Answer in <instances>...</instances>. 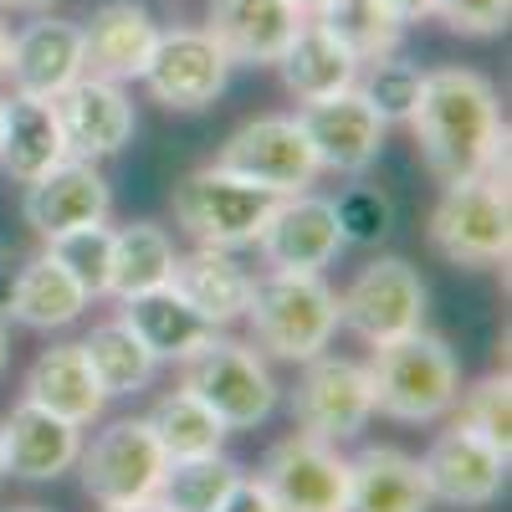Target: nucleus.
Here are the masks:
<instances>
[{"mask_svg": "<svg viewBox=\"0 0 512 512\" xmlns=\"http://www.w3.org/2000/svg\"><path fill=\"white\" fill-rule=\"evenodd\" d=\"M338 323L354 328L369 349L395 344L425 323V282L405 256H379L338 297Z\"/></svg>", "mask_w": 512, "mask_h": 512, "instance_id": "obj_7", "label": "nucleus"}, {"mask_svg": "<svg viewBox=\"0 0 512 512\" xmlns=\"http://www.w3.org/2000/svg\"><path fill=\"white\" fill-rule=\"evenodd\" d=\"M169 277H175V241L164 236V226H154V221H134V226L113 231L108 292L118 297V303L169 287Z\"/></svg>", "mask_w": 512, "mask_h": 512, "instance_id": "obj_29", "label": "nucleus"}, {"mask_svg": "<svg viewBox=\"0 0 512 512\" xmlns=\"http://www.w3.org/2000/svg\"><path fill=\"white\" fill-rule=\"evenodd\" d=\"M344 512H431V487L420 477V461L395 446H364L349 461Z\"/></svg>", "mask_w": 512, "mask_h": 512, "instance_id": "obj_24", "label": "nucleus"}, {"mask_svg": "<svg viewBox=\"0 0 512 512\" xmlns=\"http://www.w3.org/2000/svg\"><path fill=\"white\" fill-rule=\"evenodd\" d=\"M62 159H67V139H62L57 108L47 98H21V93L6 98V118H0V169L16 185H31Z\"/></svg>", "mask_w": 512, "mask_h": 512, "instance_id": "obj_25", "label": "nucleus"}, {"mask_svg": "<svg viewBox=\"0 0 512 512\" xmlns=\"http://www.w3.org/2000/svg\"><path fill=\"white\" fill-rule=\"evenodd\" d=\"M384 6H390V11H395V16L405 21V26H410V21H425V16H431V0H384Z\"/></svg>", "mask_w": 512, "mask_h": 512, "instance_id": "obj_41", "label": "nucleus"}, {"mask_svg": "<svg viewBox=\"0 0 512 512\" xmlns=\"http://www.w3.org/2000/svg\"><path fill=\"white\" fill-rule=\"evenodd\" d=\"M47 251L57 262L88 287V297H103L108 292V267H113V231L98 221V226H82V231H67L57 241H47Z\"/></svg>", "mask_w": 512, "mask_h": 512, "instance_id": "obj_36", "label": "nucleus"}, {"mask_svg": "<svg viewBox=\"0 0 512 512\" xmlns=\"http://www.w3.org/2000/svg\"><path fill=\"white\" fill-rule=\"evenodd\" d=\"M185 390L216 410L226 431H251L277 410L272 369L256 359L251 344H236V338H210L200 354L185 359Z\"/></svg>", "mask_w": 512, "mask_h": 512, "instance_id": "obj_6", "label": "nucleus"}, {"mask_svg": "<svg viewBox=\"0 0 512 512\" xmlns=\"http://www.w3.org/2000/svg\"><path fill=\"white\" fill-rule=\"evenodd\" d=\"M52 108H57V123H62V139H67L72 159L98 164L134 139V103H128L123 82L82 72L72 88H62L52 98Z\"/></svg>", "mask_w": 512, "mask_h": 512, "instance_id": "obj_15", "label": "nucleus"}, {"mask_svg": "<svg viewBox=\"0 0 512 512\" xmlns=\"http://www.w3.org/2000/svg\"><path fill=\"white\" fill-rule=\"evenodd\" d=\"M52 0H0V11H47Z\"/></svg>", "mask_w": 512, "mask_h": 512, "instance_id": "obj_43", "label": "nucleus"}, {"mask_svg": "<svg viewBox=\"0 0 512 512\" xmlns=\"http://www.w3.org/2000/svg\"><path fill=\"white\" fill-rule=\"evenodd\" d=\"M415 144L425 169L441 180H472L492 164V154L507 144V123L497 113V93L492 82L472 67H436L425 72L420 103L410 113Z\"/></svg>", "mask_w": 512, "mask_h": 512, "instance_id": "obj_1", "label": "nucleus"}, {"mask_svg": "<svg viewBox=\"0 0 512 512\" xmlns=\"http://www.w3.org/2000/svg\"><path fill=\"white\" fill-rule=\"evenodd\" d=\"M256 246H262L272 272H323L333 256H338V246H344V236H338V216H333V200H323L313 190L282 195Z\"/></svg>", "mask_w": 512, "mask_h": 512, "instance_id": "obj_18", "label": "nucleus"}, {"mask_svg": "<svg viewBox=\"0 0 512 512\" xmlns=\"http://www.w3.org/2000/svg\"><path fill=\"white\" fill-rule=\"evenodd\" d=\"M26 400L72 425H93L108 395L98 390L88 359H82V344H57V349H41L36 364L26 369Z\"/></svg>", "mask_w": 512, "mask_h": 512, "instance_id": "obj_26", "label": "nucleus"}, {"mask_svg": "<svg viewBox=\"0 0 512 512\" xmlns=\"http://www.w3.org/2000/svg\"><path fill=\"white\" fill-rule=\"evenodd\" d=\"M226 175H241L251 185H262L272 195H297L308 190L323 169L313 159V144L303 134L297 118H251L241 123L236 134L221 144V159H216Z\"/></svg>", "mask_w": 512, "mask_h": 512, "instance_id": "obj_9", "label": "nucleus"}, {"mask_svg": "<svg viewBox=\"0 0 512 512\" xmlns=\"http://www.w3.org/2000/svg\"><path fill=\"white\" fill-rule=\"evenodd\" d=\"M82 359H88L103 395H139L144 384L154 379V369H159V359L144 349V338L123 318L98 323L88 338H82Z\"/></svg>", "mask_w": 512, "mask_h": 512, "instance_id": "obj_30", "label": "nucleus"}, {"mask_svg": "<svg viewBox=\"0 0 512 512\" xmlns=\"http://www.w3.org/2000/svg\"><path fill=\"white\" fill-rule=\"evenodd\" d=\"M297 123H303V134L313 144L318 169H333V175H364L384 149V123L354 88L323 103H303Z\"/></svg>", "mask_w": 512, "mask_h": 512, "instance_id": "obj_17", "label": "nucleus"}, {"mask_svg": "<svg viewBox=\"0 0 512 512\" xmlns=\"http://www.w3.org/2000/svg\"><path fill=\"white\" fill-rule=\"evenodd\" d=\"M108 205H113V190H108V180L98 175V164L67 154V159L52 164L41 180L26 185L21 216H26V226H31L41 241H57V236H67V231H82V226L108 221Z\"/></svg>", "mask_w": 512, "mask_h": 512, "instance_id": "obj_14", "label": "nucleus"}, {"mask_svg": "<svg viewBox=\"0 0 512 512\" xmlns=\"http://www.w3.org/2000/svg\"><path fill=\"white\" fill-rule=\"evenodd\" d=\"M431 16H441L461 36H502L512 21V0H431Z\"/></svg>", "mask_w": 512, "mask_h": 512, "instance_id": "obj_38", "label": "nucleus"}, {"mask_svg": "<svg viewBox=\"0 0 512 512\" xmlns=\"http://www.w3.org/2000/svg\"><path fill=\"white\" fill-rule=\"evenodd\" d=\"M221 512H277V502H272V492L256 482V477H241L236 492L221 502Z\"/></svg>", "mask_w": 512, "mask_h": 512, "instance_id": "obj_39", "label": "nucleus"}, {"mask_svg": "<svg viewBox=\"0 0 512 512\" xmlns=\"http://www.w3.org/2000/svg\"><path fill=\"white\" fill-rule=\"evenodd\" d=\"M154 41H159V26L139 0H113L82 26V72L108 77V82H134L144 77Z\"/></svg>", "mask_w": 512, "mask_h": 512, "instance_id": "obj_20", "label": "nucleus"}, {"mask_svg": "<svg viewBox=\"0 0 512 512\" xmlns=\"http://www.w3.org/2000/svg\"><path fill=\"white\" fill-rule=\"evenodd\" d=\"M144 420H149V431H154V441L164 446L169 461H180V456H210V451H221V441L231 436L226 420L210 410L200 395H190L185 384H180V390H169V395H159Z\"/></svg>", "mask_w": 512, "mask_h": 512, "instance_id": "obj_31", "label": "nucleus"}, {"mask_svg": "<svg viewBox=\"0 0 512 512\" xmlns=\"http://www.w3.org/2000/svg\"><path fill=\"white\" fill-rule=\"evenodd\" d=\"M456 420L466 425V431L487 436L497 451L512 456V379L507 374H487L477 379L466 395H456Z\"/></svg>", "mask_w": 512, "mask_h": 512, "instance_id": "obj_35", "label": "nucleus"}, {"mask_svg": "<svg viewBox=\"0 0 512 512\" xmlns=\"http://www.w3.org/2000/svg\"><path fill=\"white\" fill-rule=\"evenodd\" d=\"M6 354H11L6 349V323H0V374H6Z\"/></svg>", "mask_w": 512, "mask_h": 512, "instance_id": "obj_46", "label": "nucleus"}, {"mask_svg": "<svg viewBox=\"0 0 512 512\" xmlns=\"http://www.w3.org/2000/svg\"><path fill=\"white\" fill-rule=\"evenodd\" d=\"M103 512H164V507L149 497V502H123V507H103Z\"/></svg>", "mask_w": 512, "mask_h": 512, "instance_id": "obj_44", "label": "nucleus"}, {"mask_svg": "<svg viewBox=\"0 0 512 512\" xmlns=\"http://www.w3.org/2000/svg\"><path fill=\"white\" fill-rule=\"evenodd\" d=\"M292 420L303 425V436H318L328 446L364 436V425L374 420V384L369 369L354 359H308L303 379L292 390Z\"/></svg>", "mask_w": 512, "mask_h": 512, "instance_id": "obj_10", "label": "nucleus"}, {"mask_svg": "<svg viewBox=\"0 0 512 512\" xmlns=\"http://www.w3.org/2000/svg\"><path fill=\"white\" fill-rule=\"evenodd\" d=\"M77 461H82V492L98 507L149 502L169 466L164 446L149 431V420H113L108 431L93 436V446L77 451Z\"/></svg>", "mask_w": 512, "mask_h": 512, "instance_id": "obj_8", "label": "nucleus"}, {"mask_svg": "<svg viewBox=\"0 0 512 512\" xmlns=\"http://www.w3.org/2000/svg\"><path fill=\"white\" fill-rule=\"evenodd\" d=\"M11 472H6V441H0V482H6Z\"/></svg>", "mask_w": 512, "mask_h": 512, "instance_id": "obj_47", "label": "nucleus"}, {"mask_svg": "<svg viewBox=\"0 0 512 512\" xmlns=\"http://www.w3.org/2000/svg\"><path fill=\"white\" fill-rule=\"evenodd\" d=\"M6 62H11V26H6V11H0V77H6Z\"/></svg>", "mask_w": 512, "mask_h": 512, "instance_id": "obj_42", "label": "nucleus"}, {"mask_svg": "<svg viewBox=\"0 0 512 512\" xmlns=\"http://www.w3.org/2000/svg\"><path fill=\"white\" fill-rule=\"evenodd\" d=\"M11 512H47V507H11Z\"/></svg>", "mask_w": 512, "mask_h": 512, "instance_id": "obj_48", "label": "nucleus"}, {"mask_svg": "<svg viewBox=\"0 0 512 512\" xmlns=\"http://www.w3.org/2000/svg\"><path fill=\"white\" fill-rule=\"evenodd\" d=\"M241 477L246 472H241L231 456H221V451H210V456H180V461L164 466L154 502L164 512H221V502L236 492Z\"/></svg>", "mask_w": 512, "mask_h": 512, "instance_id": "obj_32", "label": "nucleus"}, {"mask_svg": "<svg viewBox=\"0 0 512 512\" xmlns=\"http://www.w3.org/2000/svg\"><path fill=\"white\" fill-rule=\"evenodd\" d=\"M88 308V287H82L52 251L31 256L16 272V292H11V318L21 328H36V333H52V328H67L82 318Z\"/></svg>", "mask_w": 512, "mask_h": 512, "instance_id": "obj_28", "label": "nucleus"}, {"mask_svg": "<svg viewBox=\"0 0 512 512\" xmlns=\"http://www.w3.org/2000/svg\"><path fill=\"white\" fill-rule=\"evenodd\" d=\"M308 16L292 0H210L205 36L226 52L231 67H272Z\"/></svg>", "mask_w": 512, "mask_h": 512, "instance_id": "obj_16", "label": "nucleus"}, {"mask_svg": "<svg viewBox=\"0 0 512 512\" xmlns=\"http://www.w3.org/2000/svg\"><path fill=\"white\" fill-rule=\"evenodd\" d=\"M123 323L144 338V349H149L159 364H164V359L185 364L190 354H200L210 338H216V323H205L175 287L128 297V303H123Z\"/></svg>", "mask_w": 512, "mask_h": 512, "instance_id": "obj_27", "label": "nucleus"}, {"mask_svg": "<svg viewBox=\"0 0 512 512\" xmlns=\"http://www.w3.org/2000/svg\"><path fill=\"white\" fill-rule=\"evenodd\" d=\"M0 118H6V98H0Z\"/></svg>", "mask_w": 512, "mask_h": 512, "instance_id": "obj_49", "label": "nucleus"}, {"mask_svg": "<svg viewBox=\"0 0 512 512\" xmlns=\"http://www.w3.org/2000/svg\"><path fill=\"white\" fill-rule=\"evenodd\" d=\"M246 318L272 359L308 364L338 333V292L323 282V272H267L251 282Z\"/></svg>", "mask_w": 512, "mask_h": 512, "instance_id": "obj_4", "label": "nucleus"}, {"mask_svg": "<svg viewBox=\"0 0 512 512\" xmlns=\"http://www.w3.org/2000/svg\"><path fill=\"white\" fill-rule=\"evenodd\" d=\"M16 272H21V262H16V251H11V246H0V318L11 313V292H16Z\"/></svg>", "mask_w": 512, "mask_h": 512, "instance_id": "obj_40", "label": "nucleus"}, {"mask_svg": "<svg viewBox=\"0 0 512 512\" xmlns=\"http://www.w3.org/2000/svg\"><path fill=\"white\" fill-rule=\"evenodd\" d=\"M251 282L256 277L236 262L231 251H221V246H195L190 256H175V277H169V287H175L185 303L205 323H216V328L246 318Z\"/></svg>", "mask_w": 512, "mask_h": 512, "instance_id": "obj_23", "label": "nucleus"}, {"mask_svg": "<svg viewBox=\"0 0 512 512\" xmlns=\"http://www.w3.org/2000/svg\"><path fill=\"white\" fill-rule=\"evenodd\" d=\"M313 21H323L359 62L390 57V52H400V41H405V21L384 6V0H328Z\"/></svg>", "mask_w": 512, "mask_h": 512, "instance_id": "obj_33", "label": "nucleus"}, {"mask_svg": "<svg viewBox=\"0 0 512 512\" xmlns=\"http://www.w3.org/2000/svg\"><path fill=\"white\" fill-rule=\"evenodd\" d=\"M282 195L251 185L241 175H226L221 164H205L195 175H185L175 185V221L200 241V246H221V251H236V246H256L272 221Z\"/></svg>", "mask_w": 512, "mask_h": 512, "instance_id": "obj_5", "label": "nucleus"}, {"mask_svg": "<svg viewBox=\"0 0 512 512\" xmlns=\"http://www.w3.org/2000/svg\"><path fill=\"white\" fill-rule=\"evenodd\" d=\"M6 77L21 98H57L62 88L82 77V26L77 21H57L41 16L26 31L11 36V62Z\"/></svg>", "mask_w": 512, "mask_h": 512, "instance_id": "obj_19", "label": "nucleus"}, {"mask_svg": "<svg viewBox=\"0 0 512 512\" xmlns=\"http://www.w3.org/2000/svg\"><path fill=\"white\" fill-rule=\"evenodd\" d=\"M333 216H338V236H344V246H374L395 226V200L384 190H374V185H349L344 195L333 200Z\"/></svg>", "mask_w": 512, "mask_h": 512, "instance_id": "obj_37", "label": "nucleus"}, {"mask_svg": "<svg viewBox=\"0 0 512 512\" xmlns=\"http://www.w3.org/2000/svg\"><path fill=\"white\" fill-rule=\"evenodd\" d=\"M420 88H425V72L415 62H405L400 52L390 57H374L369 67H359L354 77V93L374 108V118L390 128V123H410L415 103H420Z\"/></svg>", "mask_w": 512, "mask_h": 512, "instance_id": "obj_34", "label": "nucleus"}, {"mask_svg": "<svg viewBox=\"0 0 512 512\" xmlns=\"http://www.w3.org/2000/svg\"><path fill=\"white\" fill-rule=\"evenodd\" d=\"M226 77H231L226 52L205 31H190V26L159 31L154 52L144 62V88L154 93V103L175 108V113L210 108L226 93Z\"/></svg>", "mask_w": 512, "mask_h": 512, "instance_id": "obj_12", "label": "nucleus"}, {"mask_svg": "<svg viewBox=\"0 0 512 512\" xmlns=\"http://www.w3.org/2000/svg\"><path fill=\"white\" fill-rule=\"evenodd\" d=\"M277 502V512H344L349 502V461L318 436H287L267 451L256 472Z\"/></svg>", "mask_w": 512, "mask_h": 512, "instance_id": "obj_11", "label": "nucleus"}, {"mask_svg": "<svg viewBox=\"0 0 512 512\" xmlns=\"http://www.w3.org/2000/svg\"><path fill=\"white\" fill-rule=\"evenodd\" d=\"M431 246L451 267H497L512 251V210H507V144L472 180L441 190L431 210Z\"/></svg>", "mask_w": 512, "mask_h": 512, "instance_id": "obj_2", "label": "nucleus"}, {"mask_svg": "<svg viewBox=\"0 0 512 512\" xmlns=\"http://www.w3.org/2000/svg\"><path fill=\"white\" fill-rule=\"evenodd\" d=\"M374 384V410L400 425H425L451 415L461 395V364L436 333H405L395 344H379L374 359L364 364Z\"/></svg>", "mask_w": 512, "mask_h": 512, "instance_id": "obj_3", "label": "nucleus"}, {"mask_svg": "<svg viewBox=\"0 0 512 512\" xmlns=\"http://www.w3.org/2000/svg\"><path fill=\"white\" fill-rule=\"evenodd\" d=\"M272 67L282 72V88H287L297 103H323V98L349 93L364 62H359L323 21H303V26H297V36L287 41V52H282Z\"/></svg>", "mask_w": 512, "mask_h": 512, "instance_id": "obj_22", "label": "nucleus"}, {"mask_svg": "<svg viewBox=\"0 0 512 512\" xmlns=\"http://www.w3.org/2000/svg\"><path fill=\"white\" fill-rule=\"evenodd\" d=\"M507 451H497L487 436L466 431V425H446L431 441V451L420 456V477L431 487V502L446 507H487L507 487Z\"/></svg>", "mask_w": 512, "mask_h": 512, "instance_id": "obj_13", "label": "nucleus"}, {"mask_svg": "<svg viewBox=\"0 0 512 512\" xmlns=\"http://www.w3.org/2000/svg\"><path fill=\"white\" fill-rule=\"evenodd\" d=\"M292 6H297V11H303V16H318V11L328 6V0H292Z\"/></svg>", "mask_w": 512, "mask_h": 512, "instance_id": "obj_45", "label": "nucleus"}, {"mask_svg": "<svg viewBox=\"0 0 512 512\" xmlns=\"http://www.w3.org/2000/svg\"><path fill=\"white\" fill-rule=\"evenodd\" d=\"M0 441H6V472L21 482H52L67 466H77L82 451V425L41 410L31 400H21L11 410V420L0 425Z\"/></svg>", "mask_w": 512, "mask_h": 512, "instance_id": "obj_21", "label": "nucleus"}]
</instances>
